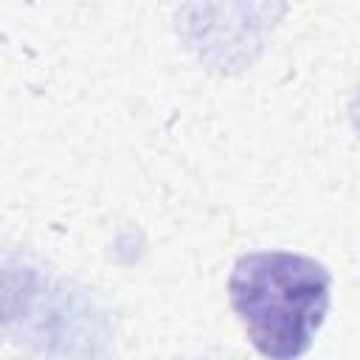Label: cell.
I'll return each instance as SVG.
<instances>
[{
	"instance_id": "6da1fadb",
	"label": "cell",
	"mask_w": 360,
	"mask_h": 360,
	"mask_svg": "<svg viewBox=\"0 0 360 360\" xmlns=\"http://www.w3.org/2000/svg\"><path fill=\"white\" fill-rule=\"evenodd\" d=\"M228 298L250 346L264 360H298L326 321L332 276L312 256L256 250L236 259Z\"/></svg>"
},
{
	"instance_id": "7a4b0ae2",
	"label": "cell",
	"mask_w": 360,
	"mask_h": 360,
	"mask_svg": "<svg viewBox=\"0 0 360 360\" xmlns=\"http://www.w3.org/2000/svg\"><path fill=\"white\" fill-rule=\"evenodd\" d=\"M6 332L34 360H110L112 326L84 290L6 259Z\"/></svg>"
},
{
	"instance_id": "3957f363",
	"label": "cell",
	"mask_w": 360,
	"mask_h": 360,
	"mask_svg": "<svg viewBox=\"0 0 360 360\" xmlns=\"http://www.w3.org/2000/svg\"><path fill=\"white\" fill-rule=\"evenodd\" d=\"M349 115H352V124H354V129L360 132V87L354 90V96H352V104H349Z\"/></svg>"
},
{
	"instance_id": "277c9868",
	"label": "cell",
	"mask_w": 360,
	"mask_h": 360,
	"mask_svg": "<svg viewBox=\"0 0 360 360\" xmlns=\"http://www.w3.org/2000/svg\"><path fill=\"white\" fill-rule=\"evenodd\" d=\"M205 360H231V357H205Z\"/></svg>"
}]
</instances>
